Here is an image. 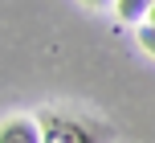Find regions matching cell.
I'll return each instance as SVG.
<instances>
[{"label":"cell","instance_id":"cell-1","mask_svg":"<svg viewBox=\"0 0 155 143\" xmlns=\"http://www.w3.org/2000/svg\"><path fill=\"white\" fill-rule=\"evenodd\" d=\"M37 123H41V143H106V131L61 111H41Z\"/></svg>","mask_w":155,"mask_h":143},{"label":"cell","instance_id":"cell-2","mask_svg":"<svg viewBox=\"0 0 155 143\" xmlns=\"http://www.w3.org/2000/svg\"><path fill=\"white\" fill-rule=\"evenodd\" d=\"M0 143H41V123L37 119H8V123H0Z\"/></svg>","mask_w":155,"mask_h":143},{"label":"cell","instance_id":"cell-3","mask_svg":"<svg viewBox=\"0 0 155 143\" xmlns=\"http://www.w3.org/2000/svg\"><path fill=\"white\" fill-rule=\"evenodd\" d=\"M151 8H155V0H114L118 21H139V16H147Z\"/></svg>","mask_w":155,"mask_h":143},{"label":"cell","instance_id":"cell-4","mask_svg":"<svg viewBox=\"0 0 155 143\" xmlns=\"http://www.w3.org/2000/svg\"><path fill=\"white\" fill-rule=\"evenodd\" d=\"M139 45L155 57V29H151V25H143V29H139Z\"/></svg>","mask_w":155,"mask_h":143},{"label":"cell","instance_id":"cell-5","mask_svg":"<svg viewBox=\"0 0 155 143\" xmlns=\"http://www.w3.org/2000/svg\"><path fill=\"white\" fill-rule=\"evenodd\" d=\"M82 4H90V8H106V4H114V0H82Z\"/></svg>","mask_w":155,"mask_h":143},{"label":"cell","instance_id":"cell-6","mask_svg":"<svg viewBox=\"0 0 155 143\" xmlns=\"http://www.w3.org/2000/svg\"><path fill=\"white\" fill-rule=\"evenodd\" d=\"M147 25H151V29H155V8H151V12H147Z\"/></svg>","mask_w":155,"mask_h":143}]
</instances>
